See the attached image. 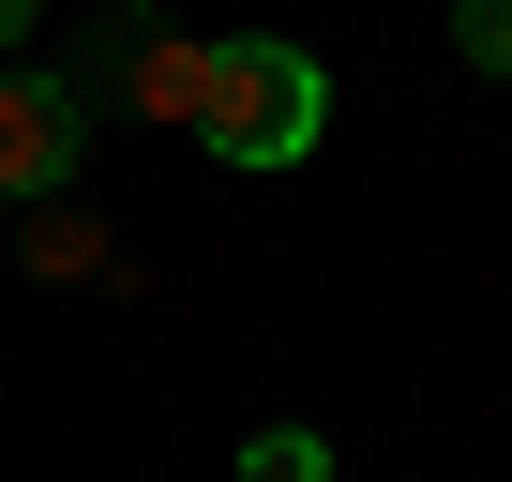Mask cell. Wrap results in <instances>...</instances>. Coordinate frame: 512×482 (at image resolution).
Instances as JSON below:
<instances>
[{
  "mask_svg": "<svg viewBox=\"0 0 512 482\" xmlns=\"http://www.w3.org/2000/svg\"><path fill=\"white\" fill-rule=\"evenodd\" d=\"M241 482H332V452L302 422H272V437H241Z\"/></svg>",
  "mask_w": 512,
  "mask_h": 482,
  "instance_id": "277c9868",
  "label": "cell"
},
{
  "mask_svg": "<svg viewBox=\"0 0 512 482\" xmlns=\"http://www.w3.org/2000/svg\"><path fill=\"white\" fill-rule=\"evenodd\" d=\"M317 121H332V76H317L302 46H226V61H211V106H196V136H211L226 166H302Z\"/></svg>",
  "mask_w": 512,
  "mask_h": 482,
  "instance_id": "6da1fadb",
  "label": "cell"
},
{
  "mask_svg": "<svg viewBox=\"0 0 512 482\" xmlns=\"http://www.w3.org/2000/svg\"><path fill=\"white\" fill-rule=\"evenodd\" d=\"M76 91L61 76H16V61H0V211H16V196H61L76 181Z\"/></svg>",
  "mask_w": 512,
  "mask_h": 482,
  "instance_id": "7a4b0ae2",
  "label": "cell"
},
{
  "mask_svg": "<svg viewBox=\"0 0 512 482\" xmlns=\"http://www.w3.org/2000/svg\"><path fill=\"white\" fill-rule=\"evenodd\" d=\"M211 61H226V46H196V31H121V46H106V76L136 91V121H196V106H211Z\"/></svg>",
  "mask_w": 512,
  "mask_h": 482,
  "instance_id": "3957f363",
  "label": "cell"
},
{
  "mask_svg": "<svg viewBox=\"0 0 512 482\" xmlns=\"http://www.w3.org/2000/svg\"><path fill=\"white\" fill-rule=\"evenodd\" d=\"M31 16H46V0H0V61H16V31H31Z\"/></svg>",
  "mask_w": 512,
  "mask_h": 482,
  "instance_id": "8992f818",
  "label": "cell"
},
{
  "mask_svg": "<svg viewBox=\"0 0 512 482\" xmlns=\"http://www.w3.org/2000/svg\"><path fill=\"white\" fill-rule=\"evenodd\" d=\"M452 46H467L482 76H512V0H452Z\"/></svg>",
  "mask_w": 512,
  "mask_h": 482,
  "instance_id": "5b68a950",
  "label": "cell"
}]
</instances>
